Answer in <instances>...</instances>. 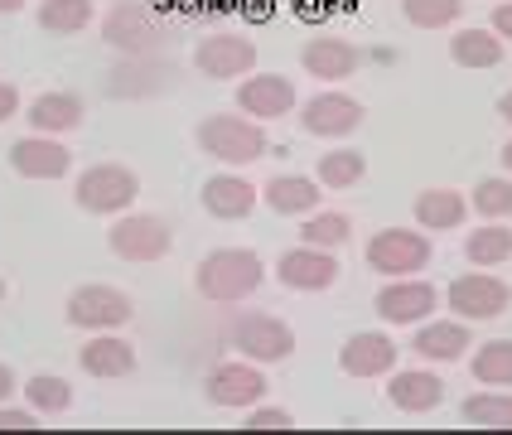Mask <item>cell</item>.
<instances>
[{"label":"cell","instance_id":"1","mask_svg":"<svg viewBox=\"0 0 512 435\" xmlns=\"http://www.w3.org/2000/svg\"><path fill=\"white\" fill-rule=\"evenodd\" d=\"M194 286L213 305H242L266 286V261L256 257L252 247H218V252H208L199 261Z\"/></svg>","mask_w":512,"mask_h":435},{"label":"cell","instance_id":"2","mask_svg":"<svg viewBox=\"0 0 512 435\" xmlns=\"http://www.w3.org/2000/svg\"><path fill=\"white\" fill-rule=\"evenodd\" d=\"M199 150L203 155H213L218 165H232V170H242V165H256L271 141H266V131H261V121L252 116H232V112H213L199 121Z\"/></svg>","mask_w":512,"mask_h":435},{"label":"cell","instance_id":"3","mask_svg":"<svg viewBox=\"0 0 512 435\" xmlns=\"http://www.w3.org/2000/svg\"><path fill=\"white\" fill-rule=\"evenodd\" d=\"M170 39V25L155 5L145 0H116L112 10L102 15V44L121 49L126 58H141V54H160Z\"/></svg>","mask_w":512,"mask_h":435},{"label":"cell","instance_id":"4","mask_svg":"<svg viewBox=\"0 0 512 435\" xmlns=\"http://www.w3.org/2000/svg\"><path fill=\"white\" fill-rule=\"evenodd\" d=\"M73 199H78L83 213L116 218V213L136 208L141 179H136V170H126V165H116V160H102V165H87V170L73 179Z\"/></svg>","mask_w":512,"mask_h":435},{"label":"cell","instance_id":"5","mask_svg":"<svg viewBox=\"0 0 512 435\" xmlns=\"http://www.w3.org/2000/svg\"><path fill=\"white\" fill-rule=\"evenodd\" d=\"M107 247L112 257L131 261V266H150V261H165L174 247V232L160 213H141V208H126L112 218V232H107Z\"/></svg>","mask_w":512,"mask_h":435},{"label":"cell","instance_id":"6","mask_svg":"<svg viewBox=\"0 0 512 435\" xmlns=\"http://www.w3.org/2000/svg\"><path fill=\"white\" fill-rule=\"evenodd\" d=\"M228 339L242 358H252L261 368L285 363V358L295 353V329H290L281 315H266V310H242V315L232 319Z\"/></svg>","mask_w":512,"mask_h":435},{"label":"cell","instance_id":"7","mask_svg":"<svg viewBox=\"0 0 512 435\" xmlns=\"http://www.w3.org/2000/svg\"><path fill=\"white\" fill-rule=\"evenodd\" d=\"M68 324L73 329H87V334H102V329H126L136 319V300L121 286H107V281H87L68 295Z\"/></svg>","mask_w":512,"mask_h":435},{"label":"cell","instance_id":"8","mask_svg":"<svg viewBox=\"0 0 512 435\" xmlns=\"http://www.w3.org/2000/svg\"><path fill=\"white\" fill-rule=\"evenodd\" d=\"M368 266L377 276L397 281V276H421L430 266V232H411V228H382L372 232L368 242Z\"/></svg>","mask_w":512,"mask_h":435},{"label":"cell","instance_id":"9","mask_svg":"<svg viewBox=\"0 0 512 435\" xmlns=\"http://www.w3.org/2000/svg\"><path fill=\"white\" fill-rule=\"evenodd\" d=\"M266 392H271V382L261 373V363H252V358L218 363V368H208V377H203V397L213 406H223V411H247V406L266 402Z\"/></svg>","mask_w":512,"mask_h":435},{"label":"cell","instance_id":"10","mask_svg":"<svg viewBox=\"0 0 512 435\" xmlns=\"http://www.w3.org/2000/svg\"><path fill=\"white\" fill-rule=\"evenodd\" d=\"M450 315L455 319H469V324H479V319H498L508 315L512 305V290L503 276H493V271H464L459 281H450Z\"/></svg>","mask_w":512,"mask_h":435},{"label":"cell","instance_id":"11","mask_svg":"<svg viewBox=\"0 0 512 435\" xmlns=\"http://www.w3.org/2000/svg\"><path fill=\"white\" fill-rule=\"evenodd\" d=\"M300 126L310 136H319V141H343V136H353L363 126V102L339 92V87H324L300 107Z\"/></svg>","mask_w":512,"mask_h":435},{"label":"cell","instance_id":"12","mask_svg":"<svg viewBox=\"0 0 512 435\" xmlns=\"http://www.w3.org/2000/svg\"><path fill=\"white\" fill-rule=\"evenodd\" d=\"M377 315L387 319V324H401V329H411V324H421L440 310V290L421 281V276H397V281H387V286L377 290Z\"/></svg>","mask_w":512,"mask_h":435},{"label":"cell","instance_id":"13","mask_svg":"<svg viewBox=\"0 0 512 435\" xmlns=\"http://www.w3.org/2000/svg\"><path fill=\"white\" fill-rule=\"evenodd\" d=\"M339 276H343L339 252L310 247V242L281 252V261H276V281L285 290H329V286H339Z\"/></svg>","mask_w":512,"mask_h":435},{"label":"cell","instance_id":"14","mask_svg":"<svg viewBox=\"0 0 512 435\" xmlns=\"http://www.w3.org/2000/svg\"><path fill=\"white\" fill-rule=\"evenodd\" d=\"M194 68H199L203 78H213V83H228V78H247L256 68V44L252 39H242V34H208L199 39V49H194Z\"/></svg>","mask_w":512,"mask_h":435},{"label":"cell","instance_id":"15","mask_svg":"<svg viewBox=\"0 0 512 435\" xmlns=\"http://www.w3.org/2000/svg\"><path fill=\"white\" fill-rule=\"evenodd\" d=\"M237 107H242V116H256L261 126L281 121V116L295 112V83L285 73H256V78L247 73L237 83Z\"/></svg>","mask_w":512,"mask_h":435},{"label":"cell","instance_id":"16","mask_svg":"<svg viewBox=\"0 0 512 435\" xmlns=\"http://www.w3.org/2000/svg\"><path fill=\"white\" fill-rule=\"evenodd\" d=\"M10 170L20 179H63L73 170V150L63 145V136H20L10 145Z\"/></svg>","mask_w":512,"mask_h":435},{"label":"cell","instance_id":"17","mask_svg":"<svg viewBox=\"0 0 512 435\" xmlns=\"http://www.w3.org/2000/svg\"><path fill=\"white\" fill-rule=\"evenodd\" d=\"M397 353L401 348L387 339V334H377V329H358V334H348L339 348V368L348 377H363V382H372V377H387L392 368H397Z\"/></svg>","mask_w":512,"mask_h":435},{"label":"cell","instance_id":"18","mask_svg":"<svg viewBox=\"0 0 512 435\" xmlns=\"http://www.w3.org/2000/svg\"><path fill=\"white\" fill-rule=\"evenodd\" d=\"M474 348L469 319H421L411 334V353L426 363H459Z\"/></svg>","mask_w":512,"mask_h":435},{"label":"cell","instance_id":"19","mask_svg":"<svg viewBox=\"0 0 512 435\" xmlns=\"http://www.w3.org/2000/svg\"><path fill=\"white\" fill-rule=\"evenodd\" d=\"M199 199H203V208H208V218H218V223H242V218L256 208L261 194H256L252 179H242L237 170H228V174H208L203 189H199Z\"/></svg>","mask_w":512,"mask_h":435},{"label":"cell","instance_id":"20","mask_svg":"<svg viewBox=\"0 0 512 435\" xmlns=\"http://www.w3.org/2000/svg\"><path fill=\"white\" fill-rule=\"evenodd\" d=\"M261 203L281 218H310L314 208L324 203V184L314 174H271L261 184Z\"/></svg>","mask_w":512,"mask_h":435},{"label":"cell","instance_id":"21","mask_svg":"<svg viewBox=\"0 0 512 435\" xmlns=\"http://www.w3.org/2000/svg\"><path fill=\"white\" fill-rule=\"evenodd\" d=\"M78 368L87 377H102V382H116V377L136 373V344H126L116 329H102L92 334L83 348H78Z\"/></svg>","mask_w":512,"mask_h":435},{"label":"cell","instance_id":"22","mask_svg":"<svg viewBox=\"0 0 512 435\" xmlns=\"http://www.w3.org/2000/svg\"><path fill=\"white\" fill-rule=\"evenodd\" d=\"M387 402L406 411V416H426L445 402V382L430 368H392L387 373Z\"/></svg>","mask_w":512,"mask_h":435},{"label":"cell","instance_id":"23","mask_svg":"<svg viewBox=\"0 0 512 435\" xmlns=\"http://www.w3.org/2000/svg\"><path fill=\"white\" fill-rule=\"evenodd\" d=\"M83 116H87L83 97H78V92H63V87L39 92V97L25 107V121L39 131V136H68V131L83 126Z\"/></svg>","mask_w":512,"mask_h":435},{"label":"cell","instance_id":"24","mask_svg":"<svg viewBox=\"0 0 512 435\" xmlns=\"http://www.w3.org/2000/svg\"><path fill=\"white\" fill-rule=\"evenodd\" d=\"M300 63H305V73L319 78V83H343V78L358 73L363 54H358V44H348V39H339V34H319V39L305 44Z\"/></svg>","mask_w":512,"mask_h":435},{"label":"cell","instance_id":"25","mask_svg":"<svg viewBox=\"0 0 512 435\" xmlns=\"http://www.w3.org/2000/svg\"><path fill=\"white\" fill-rule=\"evenodd\" d=\"M469 218V199L459 189H421L416 194V228L421 232H455Z\"/></svg>","mask_w":512,"mask_h":435},{"label":"cell","instance_id":"26","mask_svg":"<svg viewBox=\"0 0 512 435\" xmlns=\"http://www.w3.org/2000/svg\"><path fill=\"white\" fill-rule=\"evenodd\" d=\"M450 58H455L459 68H498L503 63V39L493 29L469 25L450 39Z\"/></svg>","mask_w":512,"mask_h":435},{"label":"cell","instance_id":"27","mask_svg":"<svg viewBox=\"0 0 512 435\" xmlns=\"http://www.w3.org/2000/svg\"><path fill=\"white\" fill-rule=\"evenodd\" d=\"M363 174H368V155L353 150V145H334V150L319 155V165H314V179H319L324 189H353V184H363Z\"/></svg>","mask_w":512,"mask_h":435},{"label":"cell","instance_id":"28","mask_svg":"<svg viewBox=\"0 0 512 435\" xmlns=\"http://www.w3.org/2000/svg\"><path fill=\"white\" fill-rule=\"evenodd\" d=\"M112 78H136V83L121 87L116 97H150V92H165V87H170L174 68H170V63H160L155 54H141V58H126Z\"/></svg>","mask_w":512,"mask_h":435},{"label":"cell","instance_id":"29","mask_svg":"<svg viewBox=\"0 0 512 435\" xmlns=\"http://www.w3.org/2000/svg\"><path fill=\"white\" fill-rule=\"evenodd\" d=\"M464 257L474 261V266H484V271L512 261V228L508 223H484L479 232H469L464 237Z\"/></svg>","mask_w":512,"mask_h":435},{"label":"cell","instance_id":"30","mask_svg":"<svg viewBox=\"0 0 512 435\" xmlns=\"http://www.w3.org/2000/svg\"><path fill=\"white\" fill-rule=\"evenodd\" d=\"M39 29L49 34H83L97 20V5L92 0H39Z\"/></svg>","mask_w":512,"mask_h":435},{"label":"cell","instance_id":"31","mask_svg":"<svg viewBox=\"0 0 512 435\" xmlns=\"http://www.w3.org/2000/svg\"><path fill=\"white\" fill-rule=\"evenodd\" d=\"M25 402L39 416H63V411H73V382L58 373H34L25 377Z\"/></svg>","mask_w":512,"mask_h":435},{"label":"cell","instance_id":"32","mask_svg":"<svg viewBox=\"0 0 512 435\" xmlns=\"http://www.w3.org/2000/svg\"><path fill=\"white\" fill-rule=\"evenodd\" d=\"M348 237H353V218H348V213H334V208H314L310 218L300 223V242H310V247L339 252V247H348Z\"/></svg>","mask_w":512,"mask_h":435},{"label":"cell","instance_id":"33","mask_svg":"<svg viewBox=\"0 0 512 435\" xmlns=\"http://www.w3.org/2000/svg\"><path fill=\"white\" fill-rule=\"evenodd\" d=\"M469 368H474V377H479L484 387H512V339H488V344H479L474 358H469Z\"/></svg>","mask_w":512,"mask_h":435},{"label":"cell","instance_id":"34","mask_svg":"<svg viewBox=\"0 0 512 435\" xmlns=\"http://www.w3.org/2000/svg\"><path fill=\"white\" fill-rule=\"evenodd\" d=\"M469 208H474L484 223H508L512 218V179H503V174L479 179L474 194H469Z\"/></svg>","mask_w":512,"mask_h":435},{"label":"cell","instance_id":"35","mask_svg":"<svg viewBox=\"0 0 512 435\" xmlns=\"http://www.w3.org/2000/svg\"><path fill=\"white\" fill-rule=\"evenodd\" d=\"M464 421L469 426H493V431H512V392H474L464 397Z\"/></svg>","mask_w":512,"mask_h":435},{"label":"cell","instance_id":"36","mask_svg":"<svg viewBox=\"0 0 512 435\" xmlns=\"http://www.w3.org/2000/svg\"><path fill=\"white\" fill-rule=\"evenodd\" d=\"M401 15L416 29H450L464 15V0H401Z\"/></svg>","mask_w":512,"mask_h":435},{"label":"cell","instance_id":"37","mask_svg":"<svg viewBox=\"0 0 512 435\" xmlns=\"http://www.w3.org/2000/svg\"><path fill=\"white\" fill-rule=\"evenodd\" d=\"M247 426H252V431H285V426H295V421H290L285 406L256 402V406H247Z\"/></svg>","mask_w":512,"mask_h":435},{"label":"cell","instance_id":"38","mask_svg":"<svg viewBox=\"0 0 512 435\" xmlns=\"http://www.w3.org/2000/svg\"><path fill=\"white\" fill-rule=\"evenodd\" d=\"M39 421V411L34 406H10V402H0V431H29Z\"/></svg>","mask_w":512,"mask_h":435},{"label":"cell","instance_id":"39","mask_svg":"<svg viewBox=\"0 0 512 435\" xmlns=\"http://www.w3.org/2000/svg\"><path fill=\"white\" fill-rule=\"evenodd\" d=\"M493 34H498L503 44L512 39V0H498V5H493Z\"/></svg>","mask_w":512,"mask_h":435},{"label":"cell","instance_id":"40","mask_svg":"<svg viewBox=\"0 0 512 435\" xmlns=\"http://www.w3.org/2000/svg\"><path fill=\"white\" fill-rule=\"evenodd\" d=\"M10 116H20V87H15V83H0V126H5Z\"/></svg>","mask_w":512,"mask_h":435},{"label":"cell","instance_id":"41","mask_svg":"<svg viewBox=\"0 0 512 435\" xmlns=\"http://www.w3.org/2000/svg\"><path fill=\"white\" fill-rule=\"evenodd\" d=\"M15 387H20V382H15V368H10V363H0V402H10V397H15Z\"/></svg>","mask_w":512,"mask_h":435},{"label":"cell","instance_id":"42","mask_svg":"<svg viewBox=\"0 0 512 435\" xmlns=\"http://www.w3.org/2000/svg\"><path fill=\"white\" fill-rule=\"evenodd\" d=\"M498 116L512 126V92H503V97H498Z\"/></svg>","mask_w":512,"mask_h":435},{"label":"cell","instance_id":"43","mask_svg":"<svg viewBox=\"0 0 512 435\" xmlns=\"http://www.w3.org/2000/svg\"><path fill=\"white\" fill-rule=\"evenodd\" d=\"M15 10H25V0H0V15H15Z\"/></svg>","mask_w":512,"mask_h":435},{"label":"cell","instance_id":"44","mask_svg":"<svg viewBox=\"0 0 512 435\" xmlns=\"http://www.w3.org/2000/svg\"><path fill=\"white\" fill-rule=\"evenodd\" d=\"M503 170H508V174H512V141H508V145H503Z\"/></svg>","mask_w":512,"mask_h":435},{"label":"cell","instance_id":"45","mask_svg":"<svg viewBox=\"0 0 512 435\" xmlns=\"http://www.w3.org/2000/svg\"><path fill=\"white\" fill-rule=\"evenodd\" d=\"M0 300H5V281H0Z\"/></svg>","mask_w":512,"mask_h":435},{"label":"cell","instance_id":"46","mask_svg":"<svg viewBox=\"0 0 512 435\" xmlns=\"http://www.w3.org/2000/svg\"><path fill=\"white\" fill-rule=\"evenodd\" d=\"M112 5H116V0H112Z\"/></svg>","mask_w":512,"mask_h":435}]
</instances>
